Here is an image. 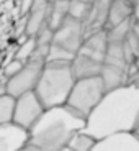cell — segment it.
<instances>
[{"instance_id":"cell-1","label":"cell","mask_w":139,"mask_h":151,"mask_svg":"<svg viewBox=\"0 0 139 151\" xmlns=\"http://www.w3.org/2000/svg\"><path fill=\"white\" fill-rule=\"evenodd\" d=\"M139 125V87L124 84L106 91L85 118L83 132L100 140L115 132H134Z\"/></svg>"},{"instance_id":"cell-2","label":"cell","mask_w":139,"mask_h":151,"mask_svg":"<svg viewBox=\"0 0 139 151\" xmlns=\"http://www.w3.org/2000/svg\"><path fill=\"white\" fill-rule=\"evenodd\" d=\"M85 127V117L72 110L67 104L48 107L38 117L28 133L25 150L59 151L66 150L71 136Z\"/></svg>"},{"instance_id":"cell-3","label":"cell","mask_w":139,"mask_h":151,"mask_svg":"<svg viewBox=\"0 0 139 151\" xmlns=\"http://www.w3.org/2000/svg\"><path fill=\"white\" fill-rule=\"evenodd\" d=\"M75 82L69 61H44L34 94L41 100L43 107H56L67 102L71 89Z\"/></svg>"},{"instance_id":"cell-4","label":"cell","mask_w":139,"mask_h":151,"mask_svg":"<svg viewBox=\"0 0 139 151\" xmlns=\"http://www.w3.org/2000/svg\"><path fill=\"white\" fill-rule=\"evenodd\" d=\"M83 38H85L83 23L71 15H66V18L53 30L46 61H69L71 63L79 51Z\"/></svg>"},{"instance_id":"cell-5","label":"cell","mask_w":139,"mask_h":151,"mask_svg":"<svg viewBox=\"0 0 139 151\" xmlns=\"http://www.w3.org/2000/svg\"><path fill=\"white\" fill-rule=\"evenodd\" d=\"M105 92L106 91L100 74L90 76V77H80V79H75L66 104L72 110H75L77 113L87 118V115L100 102V99L103 97Z\"/></svg>"},{"instance_id":"cell-6","label":"cell","mask_w":139,"mask_h":151,"mask_svg":"<svg viewBox=\"0 0 139 151\" xmlns=\"http://www.w3.org/2000/svg\"><path fill=\"white\" fill-rule=\"evenodd\" d=\"M43 66H44V59L38 56H33L28 61H25L21 69L8 77L7 84H5L7 94L18 97V95L25 94L28 91H34V86H36L38 79H39Z\"/></svg>"},{"instance_id":"cell-7","label":"cell","mask_w":139,"mask_h":151,"mask_svg":"<svg viewBox=\"0 0 139 151\" xmlns=\"http://www.w3.org/2000/svg\"><path fill=\"white\" fill-rule=\"evenodd\" d=\"M43 110H44V107H43L41 100L38 99V95L34 94V91H28L15 97V109H13L11 122L30 130L33 123L38 120V117L43 113Z\"/></svg>"},{"instance_id":"cell-8","label":"cell","mask_w":139,"mask_h":151,"mask_svg":"<svg viewBox=\"0 0 139 151\" xmlns=\"http://www.w3.org/2000/svg\"><path fill=\"white\" fill-rule=\"evenodd\" d=\"M92 151H139V136L136 132H115L95 141Z\"/></svg>"},{"instance_id":"cell-9","label":"cell","mask_w":139,"mask_h":151,"mask_svg":"<svg viewBox=\"0 0 139 151\" xmlns=\"http://www.w3.org/2000/svg\"><path fill=\"white\" fill-rule=\"evenodd\" d=\"M26 128L15 122H5L0 123V151H20L25 150L28 143Z\"/></svg>"},{"instance_id":"cell-10","label":"cell","mask_w":139,"mask_h":151,"mask_svg":"<svg viewBox=\"0 0 139 151\" xmlns=\"http://www.w3.org/2000/svg\"><path fill=\"white\" fill-rule=\"evenodd\" d=\"M111 0H95L92 4L88 18L83 22V28H85V36L92 35L95 31L105 30L106 22H108V10Z\"/></svg>"},{"instance_id":"cell-11","label":"cell","mask_w":139,"mask_h":151,"mask_svg":"<svg viewBox=\"0 0 139 151\" xmlns=\"http://www.w3.org/2000/svg\"><path fill=\"white\" fill-rule=\"evenodd\" d=\"M28 22L25 27L26 36H34L48 23L49 15V0H33V5L28 10Z\"/></svg>"},{"instance_id":"cell-12","label":"cell","mask_w":139,"mask_h":151,"mask_svg":"<svg viewBox=\"0 0 139 151\" xmlns=\"http://www.w3.org/2000/svg\"><path fill=\"white\" fill-rule=\"evenodd\" d=\"M102 66H103L102 61H97L95 58L88 56V54H83L80 51H77L74 59L71 61V68H72V72H74L75 79L98 76L100 71H102Z\"/></svg>"},{"instance_id":"cell-13","label":"cell","mask_w":139,"mask_h":151,"mask_svg":"<svg viewBox=\"0 0 139 151\" xmlns=\"http://www.w3.org/2000/svg\"><path fill=\"white\" fill-rule=\"evenodd\" d=\"M100 77L103 81L105 91H111V89H116L120 86L128 84V68L103 63L102 71H100Z\"/></svg>"},{"instance_id":"cell-14","label":"cell","mask_w":139,"mask_h":151,"mask_svg":"<svg viewBox=\"0 0 139 151\" xmlns=\"http://www.w3.org/2000/svg\"><path fill=\"white\" fill-rule=\"evenodd\" d=\"M131 61H133V58L128 53L124 41H108L106 51H105V61L103 63L121 66V68H128Z\"/></svg>"},{"instance_id":"cell-15","label":"cell","mask_w":139,"mask_h":151,"mask_svg":"<svg viewBox=\"0 0 139 151\" xmlns=\"http://www.w3.org/2000/svg\"><path fill=\"white\" fill-rule=\"evenodd\" d=\"M133 17V4L131 0H111L108 10V22L106 27L118 25Z\"/></svg>"},{"instance_id":"cell-16","label":"cell","mask_w":139,"mask_h":151,"mask_svg":"<svg viewBox=\"0 0 139 151\" xmlns=\"http://www.w3.org/2000/svg\"><path fill=\"white\" fill-rule=\"evenodd\" d=\"M95 141L97 140H95L93 136H90L88 133L83 132V130H79V132H75L71 136L66 150H69V151H92Z\"/></svg>"},{"instance_id":"cell-17","label":"cell","mask_w":139,"mask_h":151,"mask_svg":"<svg viewBox=\"0 0 139 151\" xmlns=\"http://www.w3.org/2000/svg\"><path fill=\"white\" fill-rule=\"evenodd\" d=\"M131 23H133V17L124 22L118 23V25H111V27H106V40L108 41H124L128 38L129 31H131Z\"/></svg>"},{"instance_id":"cell-18","label":"cell","mask_w":139,"mask_h":151,"mask_svg":"<svg viewBox=\"0 0 139 151\" xmlns=\"http://www.w3.org/2000/svg\"><path fill=\"white\" fill-rule=\"evenodd\" d=\"M13 109H15V97L7 94V92L0 95V123L11 122Z\"/></svg>"},{"instance_id":"cell-19","label":"cell","mask_w":139,"mask_h":151,"mask_svg":"<svg viewBox=\"0 0 139 151\" xmlns=\"http://www.w3.org/2000/svg\"><path fill=\"white\" fill-rule=\"evenodd\" d=\"M34 49H36V40H34V36H28L26 41H23L21 46L18 48L15 58L20 61H28L30 58H33Z\"/></svg>"},{"instance_id":"cell-20","label":"cell","mask_w":139,"mask_h":151,"mask_svg":"<svg viewBox=\"0 0 139 151\" xmlns=\"http://www.w3.org/2000/svg\"><path fill=\"white\" fill-rule=\"evenodd\" d=\"M128 84L139 87V58H134L128 66Z\"/></svg>"},{"instance_id":"cell-21","label":"cell","mask_w":139,"mask_h":151,"mask_svg":"<svg viewBox=\"0 0 139 151\" xmlns=\"http://www.w3.org/2000/svg\"><path fill=\"white\" fill-rule=\"evenodd\" d=\"M25 64V61H20V59H13V61H10L7 64V68H5V76L7 77H10V76H13L15 72H18L20 69H21V66Z\"/></svg>"},{"instance_id":"cell-22","label":"cell","mask_w":139,"mask_h":151,"mask_svg":"<svg viewBox=\"0 0 139 151\" xmlns=\"http://www.w3.org/2000/svg\"><path fill=\"white\" fill-rule=\"evenodd\" d=\"M31 5H33V0H23L21 2V8H20V15L25 17L28 13V10L31 8Z\"/></svg>"},{"instance_id":"cell-23","label":"cell","mask_w":139,"mask_h":151,"mask_svg":"<svg viewBox=\"0 0 139 151\" xmlns=\"http://www.w3.org/2000/svg\"><path fill=\"white\" fill-rule=\"evenodd\" d=\"M133 4V20L139 22V0H131Z\"/></svg>"},{"instance_id":"cell-24","label":"cell","mask_w":139,"mask_h":151,"mask_svg":"<svg viewBox=\"0 0 139 151\" xmlns=\"http://www.w3.org/2000/svg\"><path fill=\"white\" fill-rule=\"evenodd\" d=\"M131 33H133V36H134V38H138V40H139V22H134V20H133V23H131Z\"/></svg>"},{"instance_id":"cell-25","label":"cell","mask_w":139,"mask_h":151,"mask_svg":"<svg viewBox=\"0 0 139 151\" xmlns=\"http://www.w3.org/2000/svg\"><path fill=\"white\" fill-rule=\"evenodd\" d=\"M75 2H83V4H93L95 0H75Z\"/></svg>"},{"instance_id":"cell-26","label":"cell","mask_w":139,"mask_h":151,"mask_svg":"<svg viewBox=\"0 0 139 151\" xmlns=\"http://www.w3.org/2000/svg\"><path fill=\"white\" fill-rule=\"evenodd\" d=\"M5 92H7V91H5V87H2V86H0V95H2V94H5Z\"/></svg>"},{"instance_id":"cell-27","label":"cell","mask_w":139,"mask_h":151,"mask_svg":"<svg viewBox=\"0 0 139 151\" xmlns=\"http://www.w3.org/2000/svg\"><path fill=\"white\" fill-rule=\"evenodd\" d=\"M134 132L138 133V136H139V125H138V127H136V130H134Z\"/></svg>"}]
</instances>
